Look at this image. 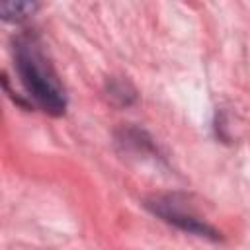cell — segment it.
<instances>
[{
	"label": "cell",
	"mask_w": 250,
	"mask_h": 250,
	"mask_svg": "<svg viewBox=\"0 0 250 250\" xmlns=\"http://www.w3.org/2000/svg\"><path fill=\"white\" fill-rule=\"evenodd\" d=\"M18 76L29 98L47 113L62 115L66 109L64 90L47 62L45 55L31 37H20L14 45Z\"/></svg>",
	"instance_id": "1"
},
{
	"label": "cell",
	"mask_w": 250,
	"mask_h": 250,
	"mask_svg": "<svg viewBox=\"0 0 250 250\" xmlns=\"http://www.w3.org/2000/svg\"><path fill=\"white\" fill-rule=\"evenodd\" d=\"M150 207H152L154 213H158L162 219H166L168 223L178 225L180 229H184V230H188V232H193V234H199V236H215V238H217V232H215L207 223H203L201 219H197V217H193V215H186V213L174 209L172 203L156 201L154 205L150 203Z\"/></svg>",
	"instance_id": "2"
},
{
	"label": "cell",
	"mask_w": 250,
	"mask_h": 250,
	"mask_svg": "<svg viewBox=\"0 0 250 250\" xmlns=\"http://www.w3.org/2000/svg\"><path fill=\"white\" fill-rule=\"evenodd\" d=\"M37 10V4L35 2H27V0H4L0 2V14L4 20H10V21H20L27 16H31L33 12Z\"/></svg>",
	"instance_id": "3"
}]
</instances>
